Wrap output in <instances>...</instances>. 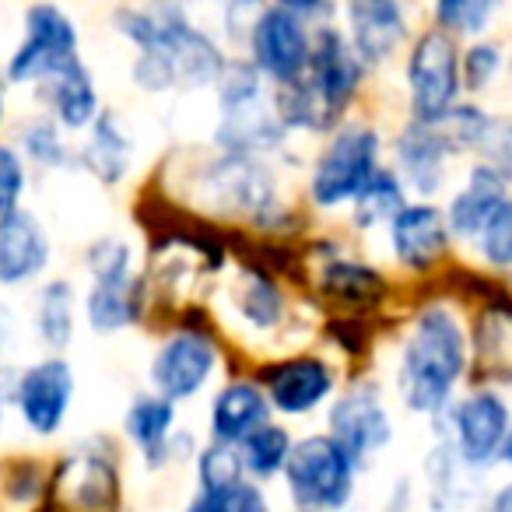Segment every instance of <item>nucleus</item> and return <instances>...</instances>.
Segmentation results:
<instances>
[{"instance_id": "obj_13", "label": "nucleus", "mask_w": 512, "mask_h": 512, "mask_svg": "<svg viewBox=\"0 0 512 512\" xmlns=\"http://www.w3.org/2000/svg\"><path fill=\"white\" fill-rule=\"evenodd\" d=\"M25 428L36 435H57L74 404V369L67 358L50 355L18 372L15 400Z\"/></svg>"}, {"instance_id": "obj_25", "label": "nucleus", "mask_w": 512, "mask_h": 512, "mask_svg": "<svg viewBox=\"0 0 512 512\" xmlns=\"http://www.w3.org/2000/svg\"><path fill=\"white\" fill-rule=\"evenodd\" d=\"M144 309V285L141 278L127 281H106V285H92L85 299V316L92 323V330L99 334H116V330H127L141 320Z\"/></svg>"}, {"instance_id": "obj_28", "label": "nucleus", "mask_w": 512, "mask_h": 512, "mask_svg": "<svg viewBox=\"0 0 512 512\" xmlns=\"http://www.w3.org/2000/svg\"><path fill=\"white\" fill-rule=\"evenodd\" d=\"M292 435H288V428L281 425H264L260 432L249 435L239 449V460H242V474H246V481L253 477V484L260 481H271V477L281 474V467H285L288 460V449H292Z\"/></svg>"}, {"instance_id": "obj_14", "label": "nucleus", "mask_w": 512, "mask_h": 512, "mask_svg": "<svg viewBox=\"0 0 512 512\" xmlns=\"http://www.w3.org/2000/svg\"><path fill=\"white\" fill-rule=\"evenodd\" d=\"M334 369L316 355H295L285 362H274L260 376V390H264L271 411L281 414H309L323 407L334 393Z\"/></svg>"}, {"instance_id": "obj_2", "label": "nucleus", "mask_w": 512, "mask_h": 512, "mask_svg": "<svg viewBox=\"0 0 512 512\" xmlns=\"http://www.w3.org/2000/svg\"><path fill=\"white\" fill-rule=\"evenodd\" d=\"M365 67L351 53L348 39L334 25H320L313 32L306 74L274 95V113L285 130H309L327 134L337 130L358 95Z\"/></svg>"}, {"instance_id": "obj_17", "label": "nucleus", "mask_w": 512, "mask_h": 512, "mask_svg": "<svg viewBox=\"0 0 512 512\" xmlns=\"http://www.w3.org/2000/svg\"><path fill=\"white\" fill-rule=\"evenodd\" d=\"M393 155H397V179L404 183V190L411 186L418 197L428 200L446 183V158L453 155V148L439 127L407 123L393 141Z\"/></svg>"}, {"instance_id": "obj_40", "label": "nucleus", "mask_w": 512, "mask_h": 512, "mask_svg": "<svg viewBox=\"0 0 512 512\" xmlns=\"http://www.w3.org/2000/svg\"><path fill=\"white\" fill-rule=\"evenodd\" d=\"M491 512H509V488H502L491 502Z\"/></svg>"}, {"instance_id": "obj_11", "label": "nucleus", "mask_w": 512, "mask_h": 512, "mask_svg": "<svg viewBox=\"0 0 512 512\" xmlns=\"http://www.w3.org/2000/svg\"><path fill=\"white\" fill-rule=\"evenodd\" d=\"M330 439L355 460V467L379 456L393 439V421L383 404V393L372 379L351 383L330 407Z\"/></svg>"}, {"instance_id": "obj_36", "label": "nucleus", "mask_w": 512, "mask_h": 512, "mask_svg": "<svg viewBox=\"0 0 512 512\" xmlns=\"http://www.w3.org/2000/svg\"><path fill=\"white\" fill-rule=\"evenodd\" d=\"M22 151L32 158V162L39 165H50V169H57V165L67 162V144L60 141V127L53 120H29L22 127Z\"/></svg>"}, {"instance_id": "obj_6", "label": "nucleus", "mask_w": 512, "mask_h": 512, "mask_svg": "<svg viewBox=\"0 0 512 512\" xmlns=\"http://www.w3.org/2000/svg\"><path fill=\"white\" fill-rule=\"evenodd\" d=\"M379 134L369 123H341L330 130V141L313 162L309 197L316 207H341L362 193V186L379 169Z\"/></svg>"}, {"instance_id": "obj_43", "label": "nucleus", "mask_w": 512, "mask_h": 512, "mask_svg": "<svg viewBox=\"0 0 512 512\" xmlns=\"http://www.w3.org/2000/svg\"><path fill=\"white\" fill-rule=\"evenodd\" d=\"M292 512H309V509H292Z\"/></svg>"}, {"instance_id": "obj_12", "label": "nucleus", "mask_w": 512, "mask_h": 512, "mask_svg": "<svg viewBox=\"0 0 512 512\" xmlns=\"http://www.w3.org/2000/svg\"><path fill=\"white\" fill-rule=\"evenodd\" d=\"M214 369H218V348L211 337L200 330H176L158 344L151 358V383L162 400L183 404L211 383Z\"/></svg>"}, {"instance_id": "obj_31", "label": "nucleus", "mask_w": 512, "mask_h": 512, "mask_svg": "<svg viewBox=\"0 0 512 512\" xmlns=\"http://www.w3.org/2000/svg\"><path fill=\"white\" fill-rule=\"evenodd\" d=\"M186 512H271V505H267V495L260 491V484L239 481L228 484V488L197 491L193 502L186 505Z\"/></svg>"}, {"instance_id": "obj_29", "label": "nucleus", "mask_w": 512, "mask_h": 512, "mask_svg": "<svg viewBox=\"0 0 512 512\" xmlns=\"http://www.w3.org/2000/svg\"><path fill=\"white\" fill-rule=\"evenodd\" d=\"M320 285L341 302H376L383 292V274L355 260H330L320 274Z\"/></svg>"}, {"instance_id": "obj_18", "label": "nucleus", "mask_w": 512, "mask_h": 512, "mask_svg": "<svg viewBox=\"0 0 512 512\" xmlns=\"http://www.w3.org/2000/svg\"><path fill=\"white\" fill-rule=\"evenodd\" d=\"M50 264V239L43 221L32 211H18L0 218V285L18 288L36 281Z\"/></svg>"}, {"instance_id": "obj_30", "label": "nucleus", "mask_w": 512, "mask_h": 512, "mask_svg": "<svg viewBox=\"0 0 512 512\" xmlns=\"http://www.w3.org/2000/svg\"><path fill=\"white\" fill-rule=\"evenodd\" d=\"M498 4L495 0H446L435 8V25L446 32L449 39L460 36H481L495 18Z\"/></svg>"}, {"instance_id": "obj_21", "label": "nucleus", "mask_w": 512, "mask_h": 512, "mask_svg": "<svg viewBox=\"0 0 512 512\" xmlns=\"http://www.w3.org/2000/svg\"><path fill=\"white\" fill-rule=\"evenodd\" d=\"M43 102L50 106L53 123L67 130H85L95 123L99 109V88H95V74L85 67V60H71L60 67L53 78L43 81Z\"/></svg>"}, {"instance_id": "obj_26", "label": "nucleus", "mask_w": 512, "mask_h": 512, "mask_svg": "<svg viewBox=\"0 0 512 512\" xmlns=\"http://www.w3.org/2000/svg\"><path fill=\"white\" fill-rule=\"evenodd\" d=\"M74 320H78V299L71 281H46L36 299V334L46 348L57 355L74 341Z\"/></svg>"}, {"instance_id": "obj_41", "label": "nucleus", "mask_w": 512, "mask_h": 512, "mask_svg": "<svg viewBox=\"0 0 512 512\" xmlns=\"http://www.w3.org/2000/svg\"><path fill=\"white\" fill-rule=\"evenodd\" d=\"M0 123H4V92H0Z\"/></svg>"}, {"instance_id": "obj_24", "label": "nucleus", "mask_w": 512, "mask_h": 512, "mask_svg": "<svg viewBox=\"0 0 512 512\" xmlns=\"http://www.w3.org/2000/svg\"><path fill=\"white\" fill-rule=\"evenodd\" d=\"M130 158H134V141L123 130V123L113 113H99L92 123V134H88L85 148H81V162L92 172L95 179H102L106 186L120 183L130 169Z\"/></svg>"}, {"instance_id": "obj_34", "label": "nucleus", "mask_w": 512, "mask_h": 512, "mask_svg": "<svg viewBox=\"0 0 512 512\" xmlns=\"http://www.w3.org/2000/svg\"><path fill=\"white\" fill-rule=\"evenodd\" d=\"M88 271H92L95 285H106V281H127L134 278V253L123 239L106 235V239L92 242L85 256Z\"/></svg>"}, {"instance_id": "obj_37", "label": "nucleus", "mask_w": 512, "mask_h": 512, "mask_svg": "<svg viewBox=\"0 0 512 512\" xmlns=\"http://www.w3.org/2000/svg\"><path fill=\"white\" fill-rule=\"evenodd\" d=\"M502 71V46L484 39V43H474L467 53H460V88H470V92H481Z\"/></svg>"}, {"instance_id": "obj_8", "label": "nucleus", "mask_w": 512, "mask_h": 512, "mask_svg": "<svg viewBox=\"0 0 512 512\" xmlns=\"http://www.w3.org/2000/svg\"><path fill=\"white\" fill-rule=\"evenodd\" d=\"M246 43L249 67L260 78H271L278 88H285L306 74L309 50H313V25L295 18L288 4H267V8L253 11Z\"/></svg>"}, {"instance_id": "obj_7", "label": "nucleus", "mask_w": 512, "mask_h": 512, "mask_svg": "<svg viewBox=\"0 0 512 512\" xmlns=\"http://www.w3.org/2000/svg\"><path fill=\"white\" fill-rule=\"evenodd\" d=\"M407 92L411 123L439 127L460 102V46L446 32L428 29L414 39L407 57Z\"/></svg>"}, {"instance_id": "obj_27", "label": "nucleus", "mask_w": 512, "mask_h": 512, "mask_svg": "<svg viewBox=\"0 0 512 512\" xmlns=\"http://www.w3.org/2000/svg\"><path fill=\"white\" fill-rule=\"evenodd\" d=\"M407 204V190L397 179L393 169H383L379 165L376 176L362 186L355 200H351V218H355L358 228H376V225H390V218Z\"/></svg>"}, {"instance_id": "obj_16", "label": "nucleus", "mask_w": 512, "mask_h": 512, "mask_svg": "<svg viewBox=\"0 0 512 512\" xmlns=\"http://www.w3.org/2000/svg\"><path fill=\"white\" fill-rule=\"evenodd\" d=\"M344 18H348V36L344 39H348L351 53L362 67L386 64L407 36L404 8L393 0H355L344 8Z\"/></svg>"}, {"instance_id": "obj_20", "label": "nucleus", "mask_w": 512, "mask_h": 512, "mask_svg": "<svg viewBox=\"0 0 512 512\" xmlns=\"http://www.w3.org/2000/svg\"><path fill=\"white\" fill-rule=\"evenodd\" d=\"M271 404L253 379H235L221 386L211 404V442L221 446H242L253 432L271 425Z\"/></svg>"}, {"instance_id": "obj_42", "label": "nucleus", "mask_w": 512, "mask_h": 512, "mask_svg": "<svg viewBox=\"0 0 512 512\" xmlns=\"http://www.w3.org/2000/svg\"><path fill=\"white\" fill-rule=\"evenodd\" d=\"M0 428H4V407H0Z\"/></svg>"}, {"instance_id": "obj_3", "label": "nucleus", "mask_w": 512, "mask_h": 512, "mask_svg": "<svg viewBox=\"0 0 512 512\" xmlns=\"http://www.w3.org/2000/svg\"><path fill=\"white\" fill-rule=\"evenodd\" d=\"M470 362V341L449 306H425L404 337L397 365V393L411 411L442 414Z\"/></svg>"}, {"instance_id": "obj_15", "label": "nucleus", "mask_w": 512, "mask_h": 512, "mask_svg": "<svg viewBox=\"0 0 512 512\" xmlns=\"http://www.w3.org/2000/svg\"><path fill=\"white\" fill-rule=\"evenodd\" d=\"M390 246L397 264H404L407 271H432L449 253V232L442 207H435L432 200L404 204L390 218Z\"/></svg>"}, {"instance_id": "obj_38", "label": "nucleus", "mask_w": 512, "mask_h": 512, "mask_svg": "<svg viewBox=\"0 0 512 512\" xmlns=\"http://www.w3.org/2000/svg\"><path fill=\"white\" fill-rule=\"evenodd\" d=\"M22 193H25V158L11 144H0V218L22 207Z\"/></svg>"}, {"instance_id": "obj_22", "label": "nucleus", "mask_w": 512, "mask_h": 512, "mask_svg": "<svg viewBox=\"0 0 512 512\" xmlns=\"http://www.w3.org/2000/svg\"><path fill=\"white\" fill-rule=\"evenodd\" d=\"M60 495L74 512H113L116 505V467L99 453H81L60 467Z\"/></svg>"}, {"instance_id": "obj_10", "label": "nucleus", "mask_w": 512, "mask_h": 512, "mask_svg": "<svg viewBox=\"0 0 512 512\" xmlns=\"http://www.w3.org/2000/svg\"><path fill=\"white\" fill-rule=\"evenodd\" d=\"M453 453L467 467L509 460V404L498 390H474L446 407Z\"/></svg>"}, {"instance_id": "obj_35", "label": "nucleus", "mask_w": 512, "mask_h": 512, "mask_svg": "<svg viewBox=\"0 0 512 512\" xmlns=\"http://www.w3.org/2000/svg\"><path fill=\"white\" fill-rule=\"evenodd\" d=\"M239 313L246 316L256 330H271V327H278L281 316H285V299H281V292L267 278H249L239 295Z\"/></svg>"}, {"instance_id": "obj_32", "label": "nucleus", "mask_w": 512, "mask_h": 512, "mask_svg": "<svg viewBox=\"0 0 512 512\" xmlns=\"http://www.w3.org/2000/svg\"><path fill=\"white\" fill-rule=\"evenodd\" d=\"M197 477H200V491H214V488H228V484L246 481L242 474V460L235 446H221V442H207L197 453Z\"/></svg>"}, {"instance_id": "obj_19", "label": "nucleus", "mask_w": 512, "mask_h": 512, "mask_svg": "<svg viewBox=\"0 0 512 512\" xmlns=\"http://www.w3.org/2000/svg\"><path fill=\"white\" fill-rule=\"evenodd\" d=\"M509 200V172L498 165L477 162L467 176V186L449 200V207L442 211L446 218V232L456 239L474 242V235L484 228V221Z\"/></svg>"}, {"instance_id": "obj_39", "label": "nucleus", "mask_w": 512, "mask_h": 512, "mask_svg": "<svg viewBox=\"0 0 512 512\" xmlns=\"http://www.w3.org/2000/svg\"><path fill=\"white\" fill-rule=\"evenodd\" d=\"M11 341H15V313L0 302V362H4V355H8Z\"/></svg>"}, {"instance_id": "obj_5", "label": "nucleus", "mask_w": 512, "mask_h": 512, "mask_svg": "<svg viewBox=\"0 0 512 512\" xmlns=\"http://www.w3.org/2000/svg\"><path fill=\"white\" fill-rule=\"evenodd\" d=\"M355 474V460L330 435H306L292 442L285 467H281L292 502L309 512L344 509L355 495Z\"/></svg>"}, {"instance_id": "obj_4", "label": "nucleus", "mask_w": 512, "mask_h": 512, "mask_svg": "<svg viewBox=\"0 0 512 512\" xmlns=\"http://www.w3.org/2000/svg\"><path fill=\"white\" fill-rule=\"evenodd\" d=\"M218 130L214 141L225 155H260L285 141L288 130L274 113V99L264 92V78L249 67V60H225L218 74Z\"/></svg>"}, {"instance_id": "obj_1", "label": "nucleus", "mask_w": 512, "mask_h": 512, "mask_svg": "<svg viewBox=\"0 0 512 512\" xmlns=\"http://www.w3.org/2000/svg\"><path fill=\"white\" fill-rule=\"evenodd\" d=\"M113 22L137 46L134 85L144 92L207 88L225 67L218 43L190 25L183 8H120Z\"/></svg>"}, {"instance_id": "obj_9", "label": "nucleus", "mask_w": 512, "mask_h": 512, "mask_svg": "<svg viewBox=\"0 0 512 512\" xmlns=\"http://www.w3.org/2000/svg\"><path fill=\"white\" fill-rule=\"evenodd\" d=\"M25 36L15 57L8 60L11 85H43L64 64L78 60V25L57 4H32L25 8Z\"/></svg>"}, {"instance_id": "obj_33", "label": "nucleus", "mask_w": 512, "mask_h": 512, "mask_svg": "<svg viewBox=\"0 0 512 512\" xmlns=\"http://www.w3.org/2000/svg\"><path fill=\"white\" fill-rule=\"evenodd\" d=\"M474 249L481 253V260L495 271H505L512 264V204L505 200L484 228L474 235Z\"/></svg>"}, {"instance_id": "obj_23", "label": "nucleus", "mask_w": 512, "mask_h": 512, "mask_svg": "<svg viewBox=\"0 0 512 512\" xmlns=\"http://www.w3.org/2000/svg\"><path fill=\"white\" fill-rule=\"evenodd\" d=\"M123 428L134 439V446L141 449L144 463L151 470L169 463V439L176 428V404L162 400L158 393H137L130 400L127 414H123Z\"/></svg>"}]
</instances>
